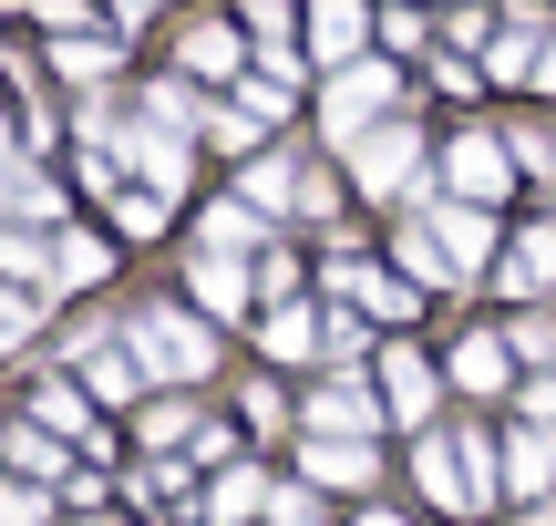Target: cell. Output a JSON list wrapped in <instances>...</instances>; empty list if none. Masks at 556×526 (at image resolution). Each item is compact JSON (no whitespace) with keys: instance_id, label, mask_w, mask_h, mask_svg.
<instances>
[{"instance_id":"cell-1","label":"cell","mask_w":556,"mask_h":526,"mask_svg":"<svg viewBox=\"0 0 556 526\" xmlns=\"http://www.w3.org/2000/svg\"><path fill=\"white\" fill-rule=\"evenodd\" d=\"M422 496L454 506V516L484 506V444H475V434H422Z\"/></svg>"},{"instance_id":"cell-2","label":"cell","mask_w":556,"mask_h":526,"mask_svg":"<svg viewBox=\"0 0 556 526\" xmlns=\"http://www.w3.org/2000/svg\"><path fill=\"white\" fill-rule=\"evenodd\" d=\"M135 351L165 383H206V330L186 321V310H135Z\"/></svg>"},{"instance_id":"cell-3","label":"cell","mask_w":556,"mask_h":526,"mask_svg":"<svg viewBox=\"0 0 556 526\" xmlns=\"http://www.w3.org/2000/svg\"><path fill=\"white\" fill-rule=\"evenodd\" d=\"M330 289H340L351 310H371V321H413V289H402V279H381L371 259H330Z\"/></svg>"},{"instance_id":"cell-4","label":"cell","mask_w":556,"mask_h":526,"mask_svg":"<svg viewBox=\"0 0 556 526\" xmlns=\"http://www.w3.org/2000/svg\"><path fill=\"white\" fill-rule=\"evenodd\" d=\"M351 165L371 197H392V186H413V135L402 124H381V135H351Z\"/></svg>"},{"instance_id":"cell-5","label":"cell","mask_w":556,"mask_h":526,"mask_svg":"<svg viewBox=\"0 0 556 526\" xmlns=\"http://www.w3.org/2000/svg\"><path fill=\"white\" fill-rule=\"evenodd\" d=\"M381 103H392V73H381V62H351V73L330 83V124H340V135H361Z\"/></svg>"},{"instance_id":"cell-6","label":"cell","mask_w":556,"mask_h":526,"mask_svg":"<svg viewBox=\"0 0 556 526\" xmlns=\"http://www.w3.org/2000/svg\"><path fill=\"white\" fill-rule=\"evenodd\" d=\"M392 403H371L361 383H330V392H309V434H371Z\"/></svg>"},{"instance_id":"cell-7","label":"cell","mask_w":556,"mask_h":526,"mask_svg":"<svg viewBox=\"0 0 556 526\" xmlns=\"http://www.w3.org/2000/svg\"><path fill=\"white\" fill-rule=\"evenodd\" d=\"M505 486H516L526 506H536V496L556 486V434H546V424H526L516 444H505Z\"/></svg>"},{"instance_id":"cell-8","label":"cell","mask_w":556,"mask_h":526,"mask_svg":"<svg viewBox=\"0 0 556 526\" xmlns=\"http://www.w3.org/2000/svg\"><path fill=\"white\" fill-rule=\"evenodd\" d=\"M381 403H392L402 424H433V372H422L413 351H392V362H381Z\"/></svg>"},{"instance_id":"cell-9","label":"cell","mask_w":556,"mask_h":526,"mask_svg":"<svg viewBox=\"0 0 556 526\" xmlns=\"http://www.w3.org/2000/svg\"><path fill=\"white\" fill-rule=\"evenodd\" d=\"M433 238L454 248V268H475L484 248H495V217H484V197H464V206H443V217H433Z\"/></svg>"},{"instance_id":"cell-10","label":"cell","mask_w":556,"mask_h":526,"mask_svg":"<svg viewBox=\"0 0 556 526\" xmlns=\"http://www.w3.org/2000/svg\"><path fill=\"white\" fill-rule=\"evenodd\" d=\"M197 300H206V321H238V310H248V268L227 259V248H217V259L197 248Z\"/></svg>"},{"instance_id":"cell-11","label":"cell","mask_w":556,"mask_h":526,"mask_svg":"<svg viewBox=\"0 0 556 526\" xmlns=\"http://www.w3.org/2000/svg\"><path fill=\"white\" fill-rule=\"evenodd\" d=\"M309 475L319 486H361V475H371V444H361V434H309Z\"/></svg>"},{"instance_id":"cell-12","label":"cell","mask_w":556,"mask_h":526,"mask_svg":"<svg viewBox=\"0 0 556 526\" xmlns=\"http://www.w3.org/2000/svg\"><path fill=\"white\" fill-rule=\"evenodd\" d=\"M546 279H556V227H526V248L505 259V300H536Z\"/></svg>"},{"instance_id":"cell-13","label":"cell","mask_w":556,"mask_h":526,"mask_svg":"<svg viewBox=\"0 0 556 526\" xmlns=\"http://www.w3.org/2000/svg\"><path fill=\"white\" fill-rule=\"evenodd\" d=\"M176 52H186V73H197V83H227V73H238V32H217V21H197Z\"/></svg>"},{"instance_id":"cell-14","label":"cell","mask_w":556,"mask_h":526,"mask_svg":"<svg viewBox=\"0 0 556 526\" xmlns=\"http://www.w3.org/2000/svg\"><path fill=\"white\" fill-rule=\"evenodd\" d=\"M454 186H464V197H495V186H505V155L484 135H454Z\"/></svg>"},{"instance_id":"cell-15","label":"cell","mask_w":556,"mask_h":526,"mask_svg":"<svg viewBox=\"0 0 556 526\" xmlns=\"http://www.w3.org/2000/svg\"><path fill=\"white\" fill-rule=\"evenodd\" d=\"M454 392H505V341H464L454 351Z\"/></svg>"},{"instance_id":"cell-16","label":"cell","mask_w":556,"mask_h":526,"mask_svg":"<svg viewBox=\"0 0 556 526\" xmlns=\"http://www.w3.org/2000/svg\"><path fill=\"white\" fill-rule=\"evenodd\" d=\"M309 41H319V52H361V0H319V11H309Z\"/></svg>"},{"instance_id":"cell-17","label":"cell","mask_w":556,"mask_h":526,"mask_svg":"<svg viewBox=\"0 0 556 526\" xmlns=\"http://www.w3.org/2000/svg\"><path fill=\"white\" fill-rule=\"evenodd\" d=\"M124 155H135L155 186H176V176H186V145H176V135H124Z\"/></svg>"},{"instance_id":"cell-18","label":"cell","mask_w":556,"mask_h":526,"mask_svg":"<svg viewBox=\"0 0 556 526\" xmlns=\"http://www.w3.org/2000/svg\"><path fill=\"white\" fill-rule=\"evenodd\" d=\"M258 516V475L248 465H217V526H248Z\"/></svg>"},{"instance_id":"cell-19","label":"cell","mask_w":556,"mask_h":526,"mask_svg":"<svg viewBox=\"0 0 556 526\" xmlns=\"http://www.w3.org/2000/svg\"><path fill=\"white\" fill-rule=\"evenodd\" d=\"M206 238H217V248H248V238H258V197H227V206H206Z\"/></svg>"},{"instance_id":"cell-20","label":"cell","mask_w":556,"mask_h":526,"mask_svg":"<svg viewBox=\"0 0 556 526\" xmlns=\"http://www.w3.org/2000/svg\"><path fill=\"white\" fill-rule=\"evenodd\" d=\"M52 268H62V289H93V279H103V238H62Z\"/></svg>"},{"instance_id":"cell-21","label":"cell","mask_w":556,"mask_h":526,"mask_svg":"<svg viewBox=\"0 0 556 526\" xmlns=\"http://www.w3.org/2000/svg\"><path fill=\"white\" fill-rule=\"evenodd\" d=\"M31 413H41L52 434H83V392H73V383H41V392H31Z\"/></svg>"},{"instance_id":"cell-22","label":"cell","mask_w":556,"mask_h":526,"mask_svg":"<svg viewBox=\"0 0 556 526\" xmlns=\"http://www.w3.org/2000/svg\"><path fill=\"white\" fill-rule=\"evenodd\" d=\"M31 330H41V300H31V289H0V351L31 341Z\"/></svg>"},{"instance_id":"cell-23","label":"cell","mask_w":556,"mask_h":526,"mask_svg":"<svg viewBox=\"0 0 556 526\" xmlns=\"http://www.w3.org/2000/svg\"><path fill=\"white\" fill-rule=\"evenodd\" d=\"M268 351H278V362H299V351H309V310H268Z\"/></svg>"},{"instance_id":"cell-24","label":"cell","mask_w":556,"mask_h":526,"mask_svg":"<svg viewBox=\"0 0 556 526\" xmlns=\"http://www.w3.org/2000/svg\"><path fill=\"white\" fill-rule=\"evenodd\" d=\"M135 362H144V351H93V392H114V403H124V392H135V383H144V372H135Z\"/></svg>"},{"instance_id":"cell-25","label":"cell","mask_w":556,"mask_h":526,"mask_svg":"<svg viewBox=\"0 0 556 526\" xmlns=\"http://www.w3.org/2000/svg\"><path fill=\"white\" fill-rule=\"evenodd\" d=\"M0 268H11V279H31V268H41V248L21 238V227H0Z\"/></svg>"},{"instance_id":"cell-26","label":"cell","mask_w":556,"mask_h":526,"mask_svg":"<svg viewBox=\"0 0 556 526\" xmlns=\"http://www.w3.org/2000/svg\"><path fill=\"white\" fill-rule=\"evenodd\" d=\"M165 227V197H124V238H155Z\"/></svg>"},{"instance_id":"cell-27","label":"cell","mask_w":556,"mask_h":526,"mask_svg":"<svg viewBox=\"0 0 556 526\" xmlns=\"http://www.w3.org/2000/svg\"><path fill=\"white\" fill-rule=\"evenodd\" d=\"M495 83H536V52L526 41H495Z\"/></svg>"},{"instance_id":"cell-28","label":"cell","mask_w":556,"mask_h":526,"mask_svg":"<svg viewBox=\"0 0 556 526\" xmlns=\"http://www.w3.org/2000/svg\"><path fill=\"white\" fill-rule=\"evenodd\" d=\"M268 516H278V526H319V506H309V496H268Z\"/></svg>"},{"instance_id":"cell-29","label":"cell","mask_w":556,"mask_h":526,"mask_svg":"<svg viewBox=\"0 0 556 526\" xmlns=\"http://www.w3.org/2000/svg\"><path fill=\"white\" fill-rule=\"evenodd\" d=\"M536 83H546V93H556V41H546V62H536Z\"/></svg>"},{"instance_id":"cell-30","label":"cell","mask_w":556,"mask_h":526,"mask_svg":"<svg viewBox=\"0 0 556 526\" xmlns=\"http://www.w3.org/2000/svg\"><path fill=\"white\" fill-rule=\"evenodd\" d=\"M526 526H556V506H526Z\"/></svg>"},{"instance_id":"cell-31","label":"cell","mask_w":556,"mask_h":526,"mask_svg":"<svg viewBox=\"0 0 556 526\" xmlns=\"http://www.w3.org/2000/svg\"><path fill=\"white\" fill-rule=\"evenodd\" d=\"M114 11H124V21H144V0H114Z\"/></svg>"},{"instance_id":"cell-32","label":"cell","mask_w":556,"mask_h":526,"mask_svg":"<svg viewBox=\"0 0 556 526\" xmlns=\"http://www.w3.org/2000/svg\"><path fill=\"white\" fill-rule=\"evenodd\" d=\"M361 526H402V516H361Z\"/></svg>"}]
</instances>
